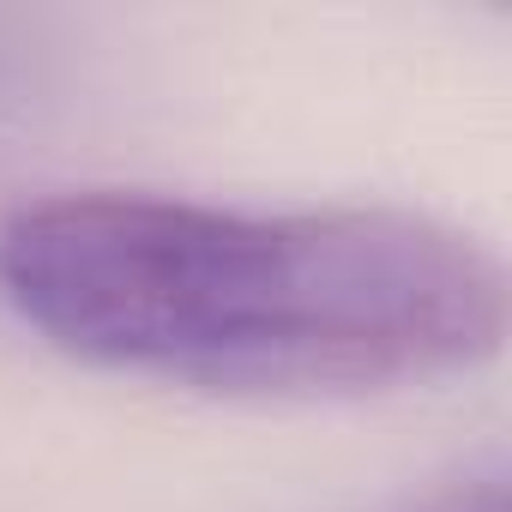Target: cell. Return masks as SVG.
<instances>
[{
    "mask_svg": "<svg viewBox=\"0 0 512 512\" xmlns=\"http://www.w3.org/2000/svg\"><path fill=\"white\" fill-rule=\"evenodd\" d=\"M398 512H506V464L476 458V464L452 470L446 482H434L428 494L404 500Z\"/></svg>",
    "mask_w": 512,
    "mask_h": 512,
    "instance_id": "2",
    "label": "cell"
},
{
    "mask_svg": "<svg viewBox=\"0 0 512 512\" xmlns=\"http://www.w3.org/2000/svg\"><path fill=\"white\" fill-rule=\"evenodd\" d=\"M0 290L79 362L223 398L410 392L506 344L500 260L392 205L61 193L0 229Z\"/></svg>",
    "mask_w": 512,
    "mask_h": 512,
    "instance_id": "1",
    "label": "cell"
}]
</instances>
